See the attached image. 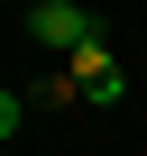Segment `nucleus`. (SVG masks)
Listing matches in <instances>:
<instances>
[{"mask_svg":"<svg viewBox=\"0 0 147 156\" xmlns=\"http://www.w3.org/2000/svg\"><path fill=\"white\" fill-rule=\"evenodd\" d=\"M64 73H74V92H83L92 110H110V101L129 92V73H120V55H110V37H92V46H74V55H64Z\"/></svg>","mask_w":147,"mask_h":156,"instance_id":"nucleus-1","label":"nucleus"},{"mask_svg":"<svg viewBox=\"0 0 147 156\" xmlns=\"http://www.w3.org/2000/svg\"><path fill=\"white\" fill-rule=\"evenodd\" d=\"M28 37L55 46V55H74V46H92V37H101V19L83 9V0H37V9H28Z\"/></svg>","mask_w":147,"mask_h":156,"instance_id":"nucleus-2","label":"nucleus"}]
</instances>
